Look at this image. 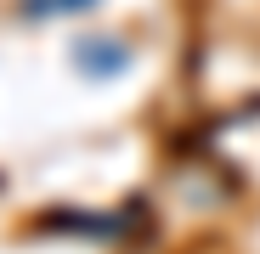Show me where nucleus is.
Here are the masks:
<instances>
[{
	"instance_id": "f257e3e1",
	"label": "nucleus",
	"mask_w": 260,
	"mask_h": 254,
	"mask_svg": "<svg viewBox=\"0 0 260 254\" xmlns=\"http://www.w3.org/2000/svg\"><path fill=\"white\" fill-rule=\"evenodd\" d=\"M124 62H130V51L119 46V40H79V46H74V68H79V74H91V79L119 74Z\"/></svg>"
}]
</instances>
